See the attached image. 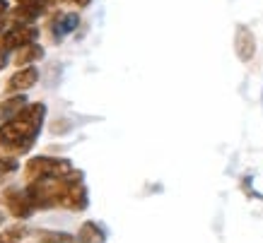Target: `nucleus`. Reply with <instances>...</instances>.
Masks as SVG:
<instances>
[{
    "instance_id": "f257e3e1",
    "label": "nucleus",
    "mask_w": 263,
    "mask_h": 243,
    "mask_svg": "<svg viewBox=\"0 0 263 243\" xmlns=\"http://www.w3.org/2000/svg\"><path fill=\"white\" fill-rule=\"evenodd\" d=\"M27 193L32 197L36 210H63L82 212L89 205V193L82 183V171H75L63 176V178H51V180H34L27 183Z\"/></svg>"
},
{
    "instance_id": "f03ea898",
    "label": "nucleus",
    "mask_w": 263,
    "mask_h": 243,
    "mask_svg": "<svg viewBox=\"0 0 263 243\" xmlns=\"http://www.w3.org/2000/svg\"><path fill=\"white\" fill-rule=\"evenodd\" d=\"M44 120H46V104H27L20 113L0 126V149L12 157L27 154L39 140Z\"/></svg>"
},
{
    "instance_id": "7ed1b4c3",
    "label": "nucleus",
    "mask_w": 263,
    "mask_h": 243,
    "mask_svg": "<svg viewBox=\"0 0 263 243\" xmlns=\"http://www.w3.org/2000/svg\"><path fill=\"white\" fill-rule=\"evenodd\" d=\"M72 161L61 157H32L24 164V178L27 183L34 180H51V178H63L72 173Z\"/></svg>"
},
{
    "instance_id": "20e7f679",
    "label": "nucleus",
    "mask_w": 263,
    "mask_h": 243,
    "mask_svg": "<svg viewBox=\"0 0 263 243\" xmlns=\"http://www.w3.org/2000/svg\"><path fill=\"white\" fill-rule=\"evenodd\" d=\"M0 205H5L15 219H29L34 212H36L27 188H15V186H12V188H5L0 193Z\"/></svg>"
},
{
    "instance_id": "39448f33",
    "label": "nucleus",
    "mask_w": 263,
    "mask_h": 243,
    "mask_svg": "<svg viewBox=\"0 0 263 243\" xmlns=\"http://www.w3.org/2000/svg\"><path fill=\"white\" fill-rule=\"evenodd\" d=\"M36 34H39V29L32 27V24H17V27L0 34V48H5V51H20L22 46L32 44L36 39Z\"/></svg>"
},
{
    "instance_id": "423d86ee",
    "label": "nucleus",
    "mask_w": 263,
    "mask_h": 243,
    "mask_svg": "<svg viewBox=\"0 0 263 243\" xmlns=\"http://www.w3.org/2000/svg\"><path fill=\"white\" fill-rule=\"evenodd\" d=\"M80 27V15L78 12H56L48 22V34H51V41L53 44H61V41L72 34Z\"/></svg>"
},
{
    "instance_id": "0eeeda50",
    "label": "nucleus",
    "mask_w": 263,
    "mask_h": 243,
    "mask_svg": "<svg viewBox=\"0 0 263 243\" xmlns=\"http://www.w3.org/2000/svg\"><path fill=\"white\" fill-rule=\"evenodd\" d=\"M234 53H237V58H239L241 63L254 60V55H256V36H254V32L249 29L247 24H237V29H234Z\"/></svg>"
},
{
    "instance_id": "6e6552de",
    "label": "nucleus",
    "mask_w": 263,
    "mask_h": 243,
    "mask_svg": "<svg viewBox=\"0 0 263 243\" xmlns=\"http://www.w3.org/2000/svg\"><path fill=\"white\" fill-rule=\"evenodd\" d=\"M36 82H39V70L32 68V65H27V68H20L17 72H12V77L5 85V92L8 94H22L27 89H32Z\"/></svg>"
},
{
    "instance_id": "1a4fd4ad",
    "label": "nucleus",
    "mask_w": 263,
    "mask_h": 243,
    "mask_svg": "<svg viewBox=\"0 0 263 243\" xmlns=\"http://www.w3.org/2000/svg\"><path fill=\"white\" fill-rule=\"evenodd\" d=\"M27 106V96L22 94H10L5 102H0V120L5 123V120H10V118L15 116V113H20V111Z\"/></svg>"
},
{
    "instance_id": "9d476101",
    "label": "nucleus",
    "mask_w": 263,
    "mask_h": 243,
    "mask_svg": "<svg viewBox=\"0 0 263 243\" xmlns=\"http://www.w3.org/2000/svg\"><path fill=\"white\" fill-rule=\"evenodd\" d=\"M106 241V231L102 229V224L97 221H85L78 234V243H104Z\"/></svg>"
},
{
    "instance_id": "9b49d317",
    "label": "nucleus",
    "mask_w": 263,
    "mask_h": 243,
    "mask_svg": "<svg viewBox=\"0 0 263 243\" xmlns=\"http://www.w3.org/2000/svg\"><path fill=\"white\" fill-rule=\"evenodd\" d=\"M41 58H44V48L32 41V44H27V46H22L20 51H17L15 65L17 68H27L29 63H36V60H41Z\"/></svg>"
},
{
    "instance_id": "f8f14e48",
    "label": "nucleus",
    "mask_w": 263,
    "mask_h": 243,
    "mask_svg": "<svg viewBox=\"0 0 263 243\" xmlns=\"http://www.w3.org/2000/svg\"><path fill=\"white\" fill-rule=\"evenodd\" d=\"M44 12H46V8H41V5H17L10 15H12V19H15L17 24H32L34 19H39Z\"/></svg>"
},
{
    "instance_id": "ddd939ff",
    "label": "nucleus",
    "mask_w": 263,
    "mask_h": 243,
    "mask_svg": "<svg viewBox=\"0 0 263 243\" xmlns=\"http://www.w3.org/2000/svg\"><path fill=\"white\" fill-rule=\"evenodd\" d=\"M27 234H29V229L22 227V224H15V227H8L0 231V243H20Z\"/></svg>"
},
{
    "instance_id": "4468645a",
    "label": "nucleus",
    "mask_w": 263,
    "mask_h": 243,
    "mask_svg": "<svg viewBox=\"0 0 263 243\" xmlns=\"http://www.w3.org/2000/svg\"><path fill=\"white\" fill-rule=\"evenodd\" d=\"M17 169H20L17 157H0V186H3L10 176H15Z\"/></svg>"
},
{
    "instance_id": "2eb2a0df",
    "label": "nucleus",
    "mask_w": 263,
    "mask_h": 243,
    "mask_svg": "<svg viewBox=\"0 0 263 243\" xmlns=\"http://www.w3.org/2000/svg\"><path fill=\"white\" fill-rule=\"evenodd\" d=\"M70 234H41V243H72Z\"/></svg>"
},
{
    "instance_id": "dca6fc26",
    "label": "nucleus",
    "mask_w": 263,
    "mask_h": 243,
    "mask_svg": "<svg viewBox=\"0 0 263 243\" xmlns=\"http://www.w3.org/2000/svg\"><path fill=\"white\" fill-rule=\"evenodd\" d=\"M12 10H10L8 0H0V34H3V29H5V24H8V19H12V15H10Z\"/></svg>"
},
{
    "instance_id": "f3484780",
    "label": "nucleus",
    "mask_w": 263,
    "mask_h": 243,
    "mask_svg": "<svg viewBox=\"0 0 263 243\" xmlns=\"http://www.w3.org/2000/svg\"><path fill=\"white\" fill-rule=\"evenodd\" d=\"M17 5H41V8H46L51 0H15Z\"/></svg>"
},
{
    "instance_id": "a211bd4d",
    "label": "nucleus",
    "mask_w": 263,
    "mask_h": 243,
    "mask_svg": "<svg viewBox=\"0 0 263 243\" xmlns=\"http://www.w3.org/2000/svg\"><path fill=\"white\" fill-rule=\"evenodd\" d=\"M61 3H72V5H78V8H87L92 0H61Z\"/></svg>"
},
{
    "instance_id": "6ab92c4d",
    "label": "nucleus",
    "mask_w": 263,
    "mask_h": 243,
    "mask_svg": "<svg viewBox=\"0 0 263 243\" xmlns=\"http://www.w3.org/2000/svg\"><path fill=\"white\" fill-rule=\"evenodd\" d=\"M5 65H8V51H5V48H0V70H3Z\"/></svg>"
},
{
    "instance_id": "aec40b11",
    "label": "nucleus",
    "mask_w": 263,
    "mask_h": 243,
    "mask_svg": "<svg viewBox=\"0 0 263 243\" xmlns=\"http://www.w3.org/2000/svg\"><path fill=\"white\" fill-rule=\"evenodd\" d=\"M3 221H5V214H3V212H0V227H3Z\"/></svg>"
},
{
    "instance_id": "412c9836",
    "label": "nucleus",
    "mask_w": 263,
    "mask_h": 243,
    "mask_svg": "<svg viewBox=\"0 0 263 243\" xmlns=\"http://www.w3.org/2000/svg\"><path fill=\"white\" fill-rule=\"evenodd\" d=\"M261 106H263V92H261Z\"/></svg>"
}]
</instances>
